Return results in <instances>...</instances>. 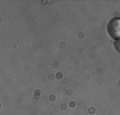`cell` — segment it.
Listing matches in <instances>:
<instances>
[{
  "label": "cell",
  "instance_id": "cell-1",
  "mask_svg": "<svg viewBox=\"0 0 120 115\" xmlns=\"http://www.w3.org/2000/svg\"><path fill=\"white\" fill-rule=\"evenodd\" d=\"M107 34L114 40H119L120 38V18H114L107 22Z\"/></svg>",
  "mask_w": 120,
  "mask_h": 115
},
{
  "label": "cell",
  "instance_id": "cell-2",
  "mask_svg": "<svg viewBox=\"0 0 120 115\" xmlns=\"http://www.w3.org/2000/svg\"><path fill=\"white\" fill-rule=\"evenodd\" d=\"M114 47H115V50H117V51L120 53V38H119V40H115V43H114Z\"/></svg>",
  "mask_w": 120,
  "mask_h": 115
}]
</instances>
